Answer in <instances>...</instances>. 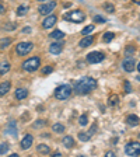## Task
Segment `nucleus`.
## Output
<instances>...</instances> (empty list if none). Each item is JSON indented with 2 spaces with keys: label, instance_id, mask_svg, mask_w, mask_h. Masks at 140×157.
Listing matches in <instances>:
<instances>
[{
  "label": "nucleus",
  "instance_id": "20",
  "mask_svg": "<svg viewBox=\"0 0 140 157\" xmlns=\"http://www.w3.org/2000/svg\"><path fill=\"white\" fill-rule=\"evenodd\" d=\"M36 150H38V153H41V154L51 153V149H49V146H46V144H38V146H36Z\"/></svg>",
  "mask_w": 140,
  "mask_h": 157
},
{
  "label": "nucleus",
  "instance_id": "27",
  "mask_svg": "<svg viewBox=\"0 0 140 157\" xmlns=\"http://www.w3.org/2000/svg\"><path fill=\"white\" fill-rule=\"evenodd\" d=\"M115 38V34L114 33H107V34H105V35H104V41H105V42H111V41H112V39H114Z\"/></svg>",
  "mask_w": 140,
  "mask_h": 157
},
{
  "label": "nucleus",
  "instance_id": "26",
  "mask_svg": "<svg viewBox=\"0 0 140 157\" xmlns=\"http://www.w3.org/2000/svg\"><path fill=\"white\" fill-rule=\"evenodd\" d=\"M9 143H6V142H3V143L0 144V154H6L7 151H9Z\"/></svg>",
  "mask_w": 140,
  "mask_h": 157
},
{
  "label": "nucleus",
  "instance_id": "4",
  "mask_svg": "<svg viewBox=\"0 0 140 157\" xmlns=\"http://www.w3.org/2000/svg\"><path fill=\"white\" fill-rule=\"evenodd\" d=\"M39 66H41V60H39V58H36V56L29 58L28 60H25V62L23 63V69L25 72H35V70L39 69Z\"/></svg>",
  "mask_w": 140,
  "mask_h": 157
},
{
  "label": "nucleus",
  "instance_id": "24",
  "mask_svg": "<svg viewBox=\"0 0 140 157\" xmlns=\"http://www.w3.org/2000/svg\"><path fill=\"white\" fill-rule=\"evenodd\" d=\"M11 44V38H2L0 39V49H4Z\"/></svg>",
  "mask_w": 140,
  "mask_h": 157
},
{
  "label": "nucleus",
  "instance_id": "44",
  "mask_svg": "<svg viewBox=\"0 0 140 157\" xmlns=\"http://www.w3.org/2000/svg\"><path fill=\"white\" fill-rule=\"evenodd\" d=\"M137 136H139V139H140V133H139V135H137Z\"/></svg>",
  "mask_w": 140,
  "mask_h": 157
},
{
  "label": "nucleus",
  "instance_id": "11",
  "mask_svg": "<svg viewBox=\"0 0 140 157\" xmlns=\"http://www.w3.org/2000/svg\"><path fill=\"white\" fill-rule=\"evenodd\" d=\"M49 51L52 55H59V53L63 51V42H55V44H51L49 46Z\"/></svg>",
  "mask_w": 140,
  "mask_h": 157
},
{
  "label": "nucleus",
  "instance_id": "14",
  "mask_svg": "<svg viewBox=\"0 0 140 157\" xmlns=\"http://www.w3.org/2000/svg\"><path fill=\"white\" fill-rule=\"evenodd\" d=\"M126 124L127 125H131V126H136V125H139L140 124V119H139V117L137 115H129V117L126 118Z\"/></svg>",
  "mask_w": 140,
  "mask_h": 157
},
{
  "label": "nucleus",
  "instance_id": "38",
  "mask_svg": "<svg viewBox=\"0 0 140 157\" xmlns=\"http://www.w3.org/2000/svg\"><path fill=\"white\" fill-rule=\"evenodd\" d=\"M4 11H6V7H4V6H3V4L0 3V14H3V13H4Z\"/></svg>",
  "mask_w": 140,
  "mask_h": 157
},
{
  "label": "nucleus",
  "instance_id": "23",
  "mask_svg": "<svg viewBox=\"0 0 140 157\" xmlns=\"http://www.w3.org/2000/svg\"><path fill=\"white\" fill-rule=\"evenodd\" d=\"M52 131L56 132V133H63V132H65V126H63L62 124H53Z\"/></svg>",
  "mask_w": 140,
  "mask_h": 157
},
{
  "label": "nucleus",
  "instance_id": "13",
  "mask_svg": "<svg viewBox=\"0 0 140 157\" xmlns=\"http://www.w3.org/2000/svg\"><path fill=\"white\" fill-rule=\"evenodd\" d=\"M6 133H10V135H13V136H16L17 135V125L14 121H10L9 125L6 126Z\"/></svg>",
  "mask_w": 140,
  "mask_h": 157
},
{
  "label": "nucleus",
  "instance_id": "15",
  "mask_svg": "<svg viewBox=\"0 0 140 157\" xmlns=\"http://www.w3.org/2000/svg\"><path fill=\"white\" fill-rule=\"evenodd\" d=\"M28 97V90L27 88H17L16 90V98L17 100H24Z\"/></svg>",
  "mask_w": 140,
  "mask_h": 157
},
{
  "label": "nucleus",
  "instance_id": "18",
  "mask_svg": "<svg viewBox=\"0 0 140 157\" xmlns=\"http://www.w3.org/2000/svg\"><path fill=\"white\" fill-rule=\"evenodd\" d=\"M93 42H94V38H93V36H85V38H83L81 41H80V46H81V48H87V46H90Z\"/></svg>",
  "mask_w": 140,
  "mask_h": 157
},
{
  "label": "nucleus",
  "instance_id": "34",
  "mask_svg": "<svg viewBox=\"0 0 140 157\" xmlns=\"http://www.w3.org/2000/svg\"><path fill=\"white\" fill-rule=\"evenodd\" d=\"M134 52V46H127L126 48V55H132Z\"/></svg>",
  "mask_w": 140,
  "mask_h": 157
},
{
  "label": "nucleus",
  "instance_id": "17",
  "mask_svg": "<svg viewBox=\"0 0 140 157\" xmlns=\"http://www.w3.org/2000/svg\"><path fill=\"white\" fill-rule=\"evenodd\" d=\"M28 10H29L28 4H21V6H18V9H17V16H20V17L25 16V14L28 13Z\"/></svg>",
  "mask_w": 140,
  "mask_h": 157
},
{
  "label": "nucleus",
  "instance_id": "35",
  "mask_svg": "<svg viewBox=\"0 0 140 157\" xmlns=\"http://www.w3.org/2000/svg\"><path fill=\"white\" fill-rule=\"evenodd\" d=\"M125 91L126 93H131L132 88H131V84H129V82H125Z\"/></svg>",
  "mask_w": 140,
  "mask_h": 157
},
{
  "label": "nucleus",
  "instance_id": "40",
  "mask_svg": "<svg viewBox=\"0 0 140 157\" xmlns=\"http://www.w3.org/2000/svg\"><path fill=\"white\" fill-rule=\"evenodd\" d=\"M105 156H108V157H114L115 154H114V151H107V154Z\"/></svg>",
  "mask_w": 140,
  "mask_h": 157
},
{
  "label": "nucleus",
  "instance_id": "31",
  "mask_svg": "<svg viewBox=\"0 0 140 157\" xmlns=\"http://www.w3.org/2000/svg\"><path fill=\"white\" fill-rule=\"evenodd\" d=\"M52 70H53L52 66H46V67L42 69V75H48V73H52Z\"/></svg>",
  "mask_w": 140,
  "mask_h": 157
},
{
  "label": "nucleus",
  "instance_id": "37",
  "mask_svg": "<svg viewBox=\"0 0 140 157\" xmlns=\"http://www.w3.org/2000/svg\"><path fill=\"white\" fill-rule=\"evenodd\" d=\"M23 33L24 34H29L31 33V28H29V27H25V28H23Z\"/></svg>",
  "mask_w": 140,
  "mask_h": 157
},
{
  "label": "nucleus",
  "instance_id": "33",
  "mask_svg": "<svg viewBox=\"0 0 140 157\" xmlns=\"http://www.w3.org/2000/svg\"><path fill=\"white\" fill-rule=\"evenodd\" d=\"M116 102H118V97H116V95H112L111 100H109V104H111V105H115Z\"/></svg>",
  "mask_w": 140,
  "mask_h": 157
},
{
  "label": "nucleus",
  "instance_id": "2",
  "mask_svg": "<svg viewBox=\"0 0 140 157\" xmlns=\"http://www.w3.org/2000/svg\"><path fill=\"white\" fill-rule=\"evenodd\" d=\"M63 18L66 20V21H73V23H83L85 20V14L83 13L81 10H72L70 13H66L65 16H63Z\"/></svg>",
  "mask_w": 140,
  "mask_h": 157
},
{
  "label": "nucleus",
  "instance_id": "19",
  "mask_svg": "<svg viewBox=\"0 0 140 157\" xmlns=\"http://www.w3.org/2000/svg\"><path fill=\"white\" fill-rule=\"evenodd\" d=\"M10 82H4V83H0V95H4L6 93H9L10 90Z\"/></svg>",
  "mask_w": 140,
  "mask_h": 157
},
{
  "label": "nucleus",
  "instance_id": "43",
  "mask_svg": "<svg viewBox=\"0 0 140 157\" xmlns=\"http://www.w3.org/2000/svg\"><path fill=\"white\" fill-rule=\"evenodd\" d=\"M38 2H45V0H38Z\"/></svg>",
  "mask_w": 140,
  "mask_h": 157
},
{
  "label": "nucleus",
  "instance_id": "36",
  "mask_svg": "<svg viewBox=\"0 0 140 157\" xmlns=\"http://www.w3.org/2000/svg\"><path fill=\"white\" fill-rule=\"evenodd\" d=\"M44 125H45V121H36V124L34 125V126L38 128V126H44Z\"/></svg>",
  "mask_w": 140,
  "mask_h": 157
},
{
  "label": "nucleus",
  "instance_id": "41",
  "mask_svg": "<svg viewBox=\"0 0 140 157\" xmlns=\"http://www.w3.org/2000/svg\"><path fill=\"white\" fill-rule=\"evenodd\" d=\"M60 156H62L60 153H55V154H53V157H60Z\"/></svg>",
  "mask_w": 140,
  "mask_h": 157
},
{
  "label": "nucleus",
  "instance_id": "3",
  "mask_svg": "<svg viewBox=\"0 0 140 157\" xmlns=\"http://www.w3.org/2000/svg\"><path fill=\"white\" fill-rule=\"evenodd\" d=\"M72 95V87L67 84H62L59 86L58 88L55 90V97L58 98V100H67L69 97Z\"/></svg>",
  "mask_w": 140,
  "mask_h": 157
},
{
  "label": "nucleus",
  "instance_id": "9",
  "mask_svg": "<svg viewBox=\"0 0 140 157\" xmlns=\"http://www.w3.org/2000/svg\"><path fill=\"white\" fill-rule=\"evenodd\" d=\"M122 66H123V70L127 73H131L134 70V67H136V62H134V59L133 58H126L122 62Z\"/></svg>",
  "mask_w": 140,
  "mask_h": 157
},
{
  "label": "nucleus",
  "instance_id": "21",
  "mask_svg": "<svg viewBox=\"0 0 140 157\" xmlns=\"http://www.w3.org/2000/svg\"><path fill=\"white\" fill-rule=\"evenodd\" d=\"M9 70H10V63L9 62H2L0 63V76L6 75Z\"/></svg>",
  "mask_w": 140,
  "mask_h": 157
},
{
  "label": "nucleus",
  "instance_id": "25",
  "mask_svg": "<svg viewBox=\"0 0 140 157\" xmlns=\"http://www.w3.org/2000/svg\"><path fill=\"white\" fill-rule=\"evenodd\" d=\"M90 135H88V132H78V139L81 142H87V140H90Z\"/></svg>",
  "mask_w": 140,
  "mask_h": 157
},
{
  "label": "nucleus",
  "instance_id": "42",
  "mask_svg": "<svg viewBox=\"0 0 140 157\" xmlns=\"http://www.w3.org/2000/svg\"><path fill=\"white\" fill-rule=\"evenodd\" d=\"M137 70L140 72V62H139V65H137Z\"/></svg>",
  "mask_w": 140,
  "mask_h": 157
},
{
  "label": "nucleus",
  "instance_id": "1",
  "mask_svg": "<svg viewBox=\"0 0 140 157\" xmlns=\"http://www.w3.org/2000/svg\"><path fill=\"white\" fill-rule=\"evenodd\" d=\"M95 87H97V82L93 77H83L74 84V91L80 95H84L93 91Z\"/></svg>",
  "mask_w": 140,
  "mask_h": 157
},
{
  "label": "nucleus",
  "instance_id": "8",
  "mask_svg": "<svg viewBox=\"0 0 140 157\" xmlns=\"http://www.w3.org/2000/svg\"><path fill=\"white\" fill-rule=\"evenodd\" d=\"M56 7V2H48V3L42 4V6H39V14H42V16H46V14H51L53 9Z\"/></svg>",
  "mask_w": 140,
  "mask_h": 157
},
{
  "label": "nucleus",
  "instance_id": "7",
  "mask_svg": "<svg viewBox=\"0 0 140 157\" xmlns=\"http://www.w3.org/2000/svg\"><path fill=\"white\" fill-rule=\"evenodd\" d=\"M104 53L102 52H90L87 55V62L88 63H100L104 60Z\"/></svg>",
  "mask_w": 140,
  "mask_h": 157
},
{
  "label": "nucleus",
  "instance_id": "32",
  "mask_svg": "<svg viewBox=\"0 0 140 157\" xmlns=\"http://www.w3.org/2000/svg\"><path fill=\"white\" fill-rule=\"evenodd\" d=\"M94 21H97V23L102 24V23H105V21H107V20H105L104 17H101V16H94Z\"/></svg>",
  "mask_w": 140,
  "mask_h": 157
},
{
  "label": "nucleus",
  "instance_id": "39",
  "mask_svg": "<svg viewBox=\"0 0 140 157\" xmlns=\"http://www.w3.org/2000/svg\"><path fill=\"white\" fill-rule=\"evenodd\" d=\"M14 27H16V25H14V24H10V25H6V27H4V28H6V29H13Z\"/></svg>",
  "mask_w": 140,
  "mask_h": 157
},
{
  "label": "nucleus",
  "instance_id": "5",
  "mask_svg": "<svg viewBox=\"0 0 140 157\" xmlns=\"http://www.w3.org/2000/svg\"><path fill=\"white\" fill-rule=\"evenodd\" d=\"M125 153L127 154V156H139L140 154V143L139 142H131V143H127L126 146H125Z\"/></svg>",
  "mask_w": 140,
  "mask_h": 157
},
{
  "label": "nucleus",
  "instance_id": "12",
  "mask_svg": "<svg viewBox=\"0 0 140 157\" xmlns=\"http://www.w3.org/2000/svg\"><path fill=\"white\" fill-rule=\"evenodd\" d=\"M56 20H58V18H56V16H53V14H52V16H48L45 20H44L42 27H44V28H51L52 25H55Z\"/></svg>",
  "mask_w": 140,
  "mask_h": 157
},
{
  "label": "nucleus",
  "instance_id": "28",
  "mask_svg": "<svg viewBox=\"0 0 140 157\" xmlns=\"http://www.w3.org/2000/svg\"><path fill=\"white\" fill-rule=\"evenodd\" d=\"M104 9H105V11H108V13H111V14L115 11L114 4H111V3H105L104 4Z\"/></svg>",
  "mask_w": 140,
  "mask_h": 157
},
{
  "label": "nucleus",
  "instance_id": "6",
  "mask_svg": "<svg viewBox=\"0 0 140 157\" xmlns=\"http://www.w3.org/2000/svg\"><path fill=\"white\" fill-rule=\"evenodd\" d=\"M32 48H34V45L31 42H20L16 48V52L18 56H25L32 51Z\"/></svg>",
  "mask_w": 140,
  "mask_h": 157
},
{
  "label": "nucleus",
  "instance_id": "22",
  "mask_svg": "<svg viewBox=\"0 0 140 157\" xmlns=\"http://www.w3.org/2000/svg\"><path fill=\"white\" fill-rule=\"evenodd\" d=\"M63 36H65V33L60 31V29H55L53 33H51V38H53V39H62Z\"/></svg>",
  "mask_w": 140,
  "mask_h": 157
},
{
  "label": "nucleus",
  "instance_id": "29",
  "mask_svg": "<svg viewBox=\"0 0 140 157\" xmlns=\"http://www.w3.org/2000/svg\"><path fill=\"white\" fill-rule=\"evenodd\" d=\"M78 124L81 125V126H85V125L88 124V118H87V115H81V117H80V119H78Z\"/></svg>",
  "mask_w": 140,
  "mask_h": 157
},
{
  "label": "nucleus",
  "instance_id": "10",
  "mask_svg": "<svg viewBox=\"0 0 140 157\" xmlns=\"http://www.w3.org/2000/svg\"><path fill=\"white\" fill-rule=\"evenodd\" d=\"M32 142H34V137H32V135H25L24 136V139L21 140V149L23 150H27V149H29L31 147V144H32Z\"/></svg>",
  "mask_w": 140,
  "mask_h": 157
},
{
  "label": "nucleus",
  "instance_id": "16",
  "mask_svg": "<svg viewBox=\"0 0 140 157\" xmlns=\"http://www.w3.org/2000/svg\"><path fill=\"white\" fill-rule=\"evenodd\" d=\"M62 142H63V144H65V147H67V149H72V147L74 146V139H73L72 136H65Z\"/></svg>",
  "mask_w": 140,
  "mask_h": 157
},
{
  "label": "nucleus",
  "instance_id": "30",
  "mask_svg": "<svg viewBox=\"0 0 140 157\" xmlns=\"http://www.w3.org/2000/svg\"><path fill=\"white\" fill-rule=\"evenodd\" d=\"M93 29H94V25H87V27H85V28L81 31V34H83V35H88V34L91 33Z\"/></svg>",
  "mask_w": 140,
  "mask_h": 157
}]
</instances>
